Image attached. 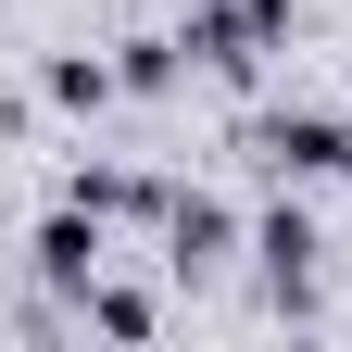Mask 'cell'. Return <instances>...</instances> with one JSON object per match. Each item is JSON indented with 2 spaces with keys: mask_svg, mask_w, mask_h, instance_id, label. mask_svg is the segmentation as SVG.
I'll return each instance as SVG.
<instances>
[{
  "mask_svg": "<svg viewBox=\"0 0 352 352\" xmlns=\"http://www.w3.org/2000/svg\"><path fill=\"white\" fill-rule=\"evenodd\" d=\"M289 25H302V0H189V25H176V38H189L201 76H252Z\"/></svg>",
  "mask_w": 352,
  "mask_h": 352,
  "instance_id": "obj_1",
  "label": "cell"
},
{
  "mask_svg": "<svg viewBox=\"0 0 352 352\" xmlns=\"http://www.w3.org/2000/svg\"><path fill=\"white\" fill-rule=\"evenodd\" d=\"M25 264H38V277H51V289L76 302V289H88V277H101V264H113V214L63 189L51 214H38V239H25Z\"/></svg>",
  "mask_w": 352,
  "mask_h": 352,
  "instance_id": "obj_2",
  "label": "cell"
},
{
  "mask_svg": "<svg viewBox=\"0 0 352 352\" xmlns=\"http://www.w3.org/2000/svg\"><path fill=\"white\" fill-rule=\"evenodd\" d=\"M315 214H302V201H264L252 214V264H264V277H277V315H315Z\"/></svg>",
  "mask_w": 352,
  "mask_h": 352,
  "instance_id": "obj_3",
  "label": "cell"
},
{
  "mask_svg": "<svg viewBox=\"0 0 352 352\" xmlns=\"http://www.w3.org/2000/svg\"><path fill=\"white\" fill-rule=\"evenodd\" d=\"M340 151H352V113H315V101L252 126V164L264 176H340Z\"/></svg>",
  "mask_w": 352,
  "mask_h": 352,
  "instance_id": "obj_4",
  "label": "cell"
},
{
  "mask_svg": "<svg viewBox=\"0 0 352 352\" xmlns=\"http://www.w3.org/2000/svg\"><path fill=\"white\" fill-rule=\"evenodd\" d=\"M227 239H239V214L214 189H176L164 201V264H176V277H189V264H227Z\"/></svg>",
  "mask_w": 352,
  "mask_h": 352,
  "instance_id": "obj_5",
  "label": "cell"
},
{
  "mask_svg": "<svg viewBox=\"0 0 352 352\" xmlns=\"http://www.w3.org/2000/svg\"><path fill=\"white\" fill-rule=\"evenodd\" d=\"M38 101H51V113H113V101H126V63H101V51H51V63H38Z\"/></svg>",
  "mask_w": 352,
  "mask_h": 352,
  "instance_id": "obj_6",
  "label": "cell"
},
{
  "mask_svg": "<svg viewBox=\"0 0 352 352\" xmlns=\"http://www.w3.org/2000/svg\"><path fill=\"white\" fill-rule=\"evenodd\" d=\"M76 327H113V340H151V327H164V289H139V277H113V264H101V277L76 289Z\"/></svg>",
  "mask_w": 352,
  "mask_h": 352,
  "instance_id": "obj_7",
  "label": "cell"
},
{
  "mask_svg": "<svg viewBox=\"0 0 352 352\" xmlns=\"http://www.w3.org/2000/svg\"><path fill=\"white\" fill-rule=\"evenodd\" d=\"M340 176H352V151H340Z\"/></svg>",
  "mask_w": 352,
  "mask_h": 352,
  "instance_id": "obj_8",
  "label": "cell"
}]
</instances>
